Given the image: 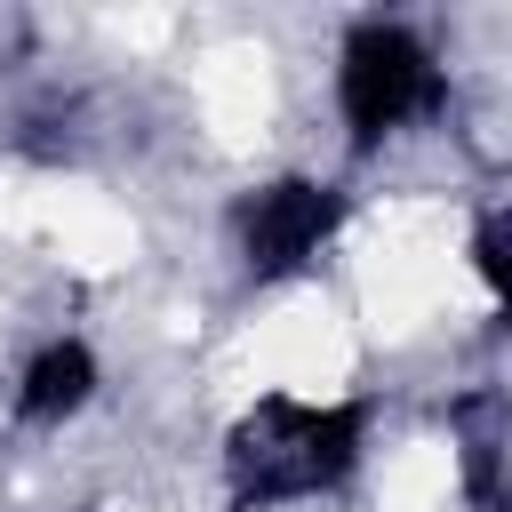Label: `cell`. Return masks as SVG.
<instances>
[{
  "mask_svg": "<svg viewBox=\"0 0 512 512\" xmlns=\"http://www.w3.org/2000/svg\"><path fill=\"white\" fill-rule=\"evenodd\" d=\"M384 456L376 392L256 384L216 424V504L224 512H328L368 488Z\"/></svg>",
  "mask_w": 512,
  "mask_h": 512,
  "instance_id": "1",
  "label": "cell"
},
{
  "mask_svg": "<svg viewBox=\"0 0 512 512\" xmlns=\"http://www.w3.org/2000/svg\"><path fill=\"white\" fill-rule=\"evenodd\" d=\"M320 96H328V136H336V176H368V168H392V160L456 136L464 64L432 16L360 8L328 32Z\"/></svg>",
  "mask_w": 512,
  "mask_h": 512,
  "instance_id": "2",
  "label": "cell"
},
{
  "mask_svg": "<svg viewBox=\"0 0 512 512\" xmlns=\"http://www.w3.org/2000/svg\"><path fill=\"white\" fill-rule=\"evenodd\" d=\"M352 224H360V184L320 160L264 168L216 200V248H224V272L240 280V296L312 288L344 256Z\"/></svg>",
  "mask_w": 512,
  "mask_h": 512,
  "instance_id": "3",
  "label": "cell"
},
{
  "mask_svg": "<svg viewBox=\"0 0 512 512\" xmlns=\"http://www.w3.org/2000/svg\"><path fill=\"white\" fill-rule=\"evenodd\" d=\"M104 400H112V352L72 320L24 336L0 368V432H16V440H64Z\"/></svg>",
  "mask_w": 512,
  "mask_h": 512,
  "instance_id": "4",
  "label": "cell"
},
{
  "mask_svg": "<svg viewBox=\"0 0 512 512\" xmlns=\"http://www.w3.org/2000/svg\"><path fill=\"white\" fill-rule=\"evenodd\" d=\"M440 440H448V496H456V512H504L512 408H504V384H496V376H472V384L448 392Z\"/></svg>",
  "mask_w": 512,
  "mask_h": 512,
  "instance_id": "5",
  "label": "cell"
}]
</instances>
